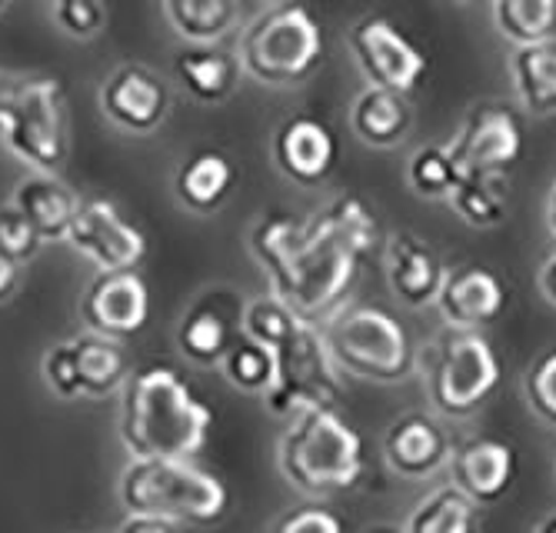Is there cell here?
<instances>
[{
  "label": "cell",
  "mask_w": 556,
  "mask_h": 533,
  "mask_svg": "<svg viewBox=\"0 0 556 533\" xmlns=\"http://www.w3.org/2000/svg\"><path fill=\"white\" fill-rule=\"evenodd\" d=\"M374 244L377 220L370 207L350 193L307 220L264 214L250 227V251L267 274L270 294L300 320L317 327L343 307L361 261Z\"/></svg>",
  "instance_id": "cell-1"
},
{
  "label": "cell",
  "mask_w": 556,
  "mask_h": 533,
  "mask_svg": "<svg viewBox=\"0 0 556 533\" xmlns=\"http://www.w3.org/2000/svg\"><path fill=\"white\" fill-rule=\"evenodd\" d=\"M211 427L214 410L174 367H143L121 386V441L130 460H193Z\"/></svg>",
  "instance_id": "cell-2"
},
{
  "label": "cell",
  "mask_w": 556,
  "mask_h": 533,
  "mask_svg": "<svg viewBox=\"0 0 556 533\" xmlns=\"http://www.w3.org/2000/svg\"><path fill=\"white\" fill-rule=\"evenodd\" d=\"M287 420L277 467L296 494L324 500L357 487L367 467L364 437L337 407H303Z\"/></svg>",
  "instance_id": "cell-3"
},
{
  "label": "cell",
  "mask_w": 556,
  "mask_h": 533,
  "mask_svg": "<svg viewBox=\"0 0 556 533\" xmlns=\"http://www.w3.org/2000/svg\"><path fill=\"white\" fill-rule=\"evenodd\" d=\"M121 504L127 513L207 526L227 513L230 491L220 477L190 460H130L121 473Z\"/></svg>",
  "instance_id": "cell-4"
},
{
  "label": "cell",
  "mask_w": 556,
  "mask_h": 533,
  "mask_svg": "<svg viewBox=\"0 0 556 533\" xmlns=\"http://www.w3.org/2000/svg\"><path fill=\"white\" fill-rule=\"evenodd\" d=\"M324 344L337 370L370 383H400L417 367L410 333L390 310L340 307L324 323Z\"/></svg>",
  "instance_id": "cell-5"
},
{
  "label": "cell",
  "mask_w": 556,
  "mask_h": 533,
  "mask_svg": "<svg viewBox=\"0 0 556 533\" xmlns=\"http://www.w3.org/2000/svg\"><path fill=\"white\" fill-rule=\"evenodd\" d=\"M427 401L443 417L477 414L500 383V357L480 330L446 327L420 354Z\"/></svg>",
  "instance_id": "cell-6"
},
{
  "label": "cell",
  "mask_w": 556,
  "mask_h": 533,
  "mask_svg": "<svg viewBox=\"0 0 556 533\" xmlns=\"http://www.w3.org/2000/svg\"><path fill=\"white\" fill-rule=\"evenodd\" d=\"M237 58L247 77L267 87H290L314 74L324 58V34L307 8L283 4L264 11L240 34Z\"/></svg>",
  "instance_id": "cell-7"
},
{
  "label": "cell",
  "mask_w": 556,
  "mask_h": 533,
  "mask_svg": "<svg viewBox=\"0 0 556 533\" xmlns=\"http://www.w3.org/2000/svg\"><path fill=\"white\" fill-rule=\"evenodd\" d=\"M267 351L274 354V383L264 394V404L274 417H293L303 407L340 404V370L317 323L296 317L293 327L280 333Z\"/></svg>",
  "instance_id": "cell-8"
},
{
  "label": "cell",
  "mask_w": 556,
  "mask_h": 533,
  "mask_svg": "<svg viewBox=\"0 0 556 533\" xmlns=\"http://www.w3.org/2000/svg\"><path fill=\"white\" fill-rule=\"evenodd\" d=\"M0 143L30 170L61 174L71 154V127H67L61 80L54 77L17 80L11 117Z\"/></svg>",
  "instance_id": "cell-9"
},
{
  "label": "cell",
  "mask_w": 556,
  "mask_h": 533,
  "mask_svg": "<svg viewBox=\"0 0 556 533\" xmlns=\"http://www.w3.org/2000/svg\"><path fill=\"white\" fill-rule=\"evenodd\" d=\"M350 54L364 71L367 84L396 93H410L427 74V58L420 47L377 14L361 17L350 27Z\"/></svg>",
  "instance_id": "cell-10"
},
{
  "label": "cell",
  "mask_w": 556,
  "mask_h": 533,
  "mask_svg": "<svg viewBox=\"0 0 556 533\" xmlns=\"http://www.w3.org/2000/svg\"><path fill=\"white\" fill-rule=\"evenodd\" d=\"M446 148L464 174H507L523 154V127L503 104H477Z\"/></svg>",
  "instance_id": "cell-11"
},
{
  "label": "cell",
  "mask_w": 556,
  "mask_h": 533,
  "mask_svg": "<svg viewBox=\"0 0 556 533\" xmlns=\"http://www.w3.org/2000/svg\"><path fill=\"white\" fill-rule=\"evenodd\" d=\"M67 244L87 257L97 270H137L147 257V237L140 227H134L111 201L90 198L80 201Z\"/></svg>",
  "instance_id": "cell-12"
},
{
  "label": "cell",
  "mask_w": 556,
  "mask_h": 533,
  "mask_svg": "<svg viewBox=\"0 0 556 533\" xmlns=\"http://www.w3.org/2000/svg\"><path fill=\"white\" fill-rule=\"evenodd\" d=\"M97 107L124 134H154L167 120L170 87L147 64H121L100 84Z\"/></svg>",
  "instance_id": "cell-13"
},
{
  "label": "cell",
  "mask_w": 556,
  "mask_h": 533,
  "mask_svg": "<svg viewBox=\"0 0 556 533\" xmlns=\"http://www.w3.org/2000/svg\"><path fill=\"white\" fill-rule=\"evenodd\" d=\"M80 320L87 330L127 341L150 320V290L137 270H97L80 294Z\"/></svg>",
  "instance_id": "cell-14"
},
{
  "label": "cell",
  "mask_w": 556,
  "mask_h": 533,
  "mask_svg": "<svg viewBox=\"0 0 556 533\" xmlns=\"http://www.w3.org/2000/svg\"><path fill=\"white\" fill-rule=\"evenodd\" d=\"M450 483L460 487L480 510L500 504L517 480V454L507 441L473 437L450 454Z\"/></svg>",
  "instance_id": "cell-15"
},
{
  "label": "cell",
  "mask_w": 556,
  "mask_h": 533,
  "mask_svg": "<svg viewBox=\"0 0 556 533\" xmlns=\"http://www.w3.org/2000/svg\"><path fill=\"white\" fill-rule=\"evenodd\" d=\"M383 270H387L390 294L410 310H424V307L437 304V294L446 277L440 254L410 230L390 233Z\"/></svg>",
  "instance_id": "cell-16"
},
{
  "label": "cell",
  "mask_w": 556,
  "mask_h": 533,
  "mask_svg": "<svg viewBox=\"0 0 556 533\" xmlns=\"http://www.w3.org/2000/svg\"><path fill=\"white\" fill-rule=\"evenodd\" d=\"M453 444L437 417L403 414L390 423L383 437V460L403 480H430L450 464Z\"/></svg>",
  "instance_id": "cell-17"
},
{
  "label": "cell",
  "mask_w": 556,
  "mask_h": 533,
  "mask_svg": "<svg viewBox=\"0 0 556 533\" xmlns=\"http://www.w3.org/2000/svg\"><path fill=\"white\" fill-rule=\"evenodd\" d=\"M433 307L440 310L446 327L483 330L503 314V307H507V290H503V280L486 267H477V264L453 267L443 277V287Z\"/></svg>",
  "instance_id": "cell-18"
},
{
  "label": "cell",
  "mask_w": 556,
  "mask_h": 533,
  "mask_svg": "<svg viewBox=\"0 0 556 533\" xmlns=\"http://www.w3.org/2000/svg\"><path fill=\"white\" fill-rule=\"evenodd\" d=\"M274 161L300 187H317L337 164V140L317 117H290L274 134Z\"/></svg>",
  "instance_id": "cell-19"
},
{
  "label": "cell",
  "mask_w": 556,
  "mask_h": 533,
  "mask_svg": "<svg viewBox=\"0 0 556 533\" xmlns=\"http://www.w3.org/2000/svg\"><path fill=\"white\" fill-rule=\"evenodd\" d=\"M174 74L197 104H227L240 87L243 67L224 43H187L174 58Z\"/></svg>",
  "instance_id": "cell-20"
},
{
  "label": "cell",
  "mask_w": 556,
  "mask_h": 533,
  "mask_svg": "<svg viewBox=\"0 0 556 533\" xmlns=\"http://www.w3.org/2000/svg\"><path fill=\"white\" fill-rule=\"evenodd\" d=\"M414 111L407 104V93H396L387 87L367 84L350 104V130L357 134L374 151H396L410 137Z\"/></svg>",
  "instance_id": "cell-21"
},
{
  "label": "cell",
  "mask_w": 556,
  "mask_h": 533,
  "mask_svg": "<svg viewBox=\"0 0 556 533\" xmlns=\"http://www.w3.org/2000/svg\"><path fill=\"white\" fill-rule=\"evenodd\" d=\"M67 351H71L80 401H108L121 394V386L130 377V360L121 341H111V337L87 330V333L71 337Z\"/></svg>",
  "instance_id": "cell-22"
},
{
  "label": "cell",
  "mask_w": 556,
  "mask_h": 533,
  "mask_svg": "<svg viewBox=\"0 0 556 533\" xmlns=\"http://www.w3.org/2000/svg\"><path fill=\"white\" fill-rule=\"evenodd\" d=\"M11 204L34 224L43 244L47 240H67L71 220L80 207L74 190L58 174H40V170H34L14 187Z\"/></svg>",
  "instance_id": "cell-23"
},
{
  "label": "cell",
  "mask_w": 556,
  "mask_h": 533,
  "mask_svg": "<svg viewBox=\"0 0 556 533\" xmlns=\"http://www.w3.org/2000/svg\"><path fill=\"white\" fill-rule=\"evenodd\" d=\"M233 164L227 154L220 151H193L190 157L180 161L177 174H174V193L177 201L193 211V214H217L227 198L233 193Z\"/></svg>",
  "instance_id": "cell-24"
},
{
  "label": "cell",
  "mask_w": 556,
  "mask_h": 533,
  "mask_svg": "<svg viewBox=\"0 0 556 533\" xmlns=\"http://www.w3.org/2000/svg\"><path fill=\"white\" fill-rule=\"evenodd\" d=\"M510 84L520 107L533 117L556 114V37L510 47Z\"/></svg>",
  "instance_id": "cell-25"
},
{
  "label": "cell",
  "mask_w": 556,
  "mask_h": 533,
  "mask_svg": "<svg viewBox=\"0 0 556 533\" xmlns=\"http://www.w3.org/2000/svg\"><path fill=\"white\" fill-rule=\"evenodd\" d=\"M464 224L477 230H493L510 217L507 174H464L443 201Z\"/></svg>",
  "instance_id": "cell-26"
},
{
  "label": "cell",
  "mask_w": 556,
  "mask_h": 533,
  "mask_svg": "<svg viewBox=\"0 0 556 533\" xmlns=\"http://www.w3.org/2000/svg\"><path fill=\"white\" fill-rule=\"evenodd\" d=\"M240 333V320L230 323L217 304H197L184 314L177 327V347L197 367H214L224 360Z\"/></svg>",
  "instance_id": "cell-27"
},
{
  "label": "cell",
  "mask_w": 556,
  "mask_h": 533,
  "mask_svg": "<svg viewBox=\"0 0 556 533\" xmlns=\"http://www.w3.org/2000/svg\"><path fill=\"white\" fill-rule=\"evenodd\" d=\"M480 526V507L453 483L430 491L417 500L410 510L403 533H477Z\"/></svg>",
  "instance_id": "cell-28"
},
{
  "label": "cell",
  "mask_w": 556,
  "mask_h": 533,
  "mask_svg": "<svg viewBox=\"0 0 556 533\" xmlns=\"http://www.w3.org/2000/svg\"><path fill=\"white\" fill-rule=\"evenodd\" d=\"M164 17L187 43H220L240 17L237 0H161Z\"/></svg>",
  "instance_id": "cell-29"
},
{
  "label": "cell",
  "mask_w": 556,
  "mask_h": 533,
  "mask_svg": "<svg viewBox=\"0 0 556 533\" xmlns=\"http://www.w3.org/2000/svg\"><path fill=\"white\" fill-rule=\"evenodd\" d=\"M496 34L510 47L556 37V0H490Z\"/></svg>",
  "instance_id": "cell-30"
},
{
  "label": "cell",
  "mask_w": 556,
  "mask_h": 533,
  "mask_svg": "<svg viewBox=\"0 0 556 533\" xmlns=\"http://www.w3.org/2000/svg\"><path fill=\"white\" fill-rule=\"evenodd\" d=\"M217 367H220L224 380L240 394L264 397L274 383V354L243 333H237V341L230 344V351L224 354V360Z\"/></svg>",
  "instance_id": "cell-31"
},
{
  "label": "cell",
  "mask_w": 556,
  "mask_h": 533,
  "mask_svg": "<svg viewBox=\"0 0 556 533\" xmlns=\"http://www.w3.org/2000/svg\"><path fill=\"white\" fill-rule=\"evenodd\" d=\"M460 177L464 170L453 161L446 143H430V148L414 151L407 161V183L424 201H446Z\"/></svg>",
  "instance_id": "cell-32"
},
{
  "label": "cell",
  "mask_w": 556,
  "mask_h": 533,
  "mask_svg": "<svg viewBox=\"0 0 556 533\" xmlns=\"http://www.w3.org/2000/svg\"><path fill=\"white\" fill-rule=\"evenodd\" d=\"M43 248L40 233L34 230V224L11 204L0 207V257H8L17 267H27Z\"/></svg>",
  "instance_id": "cell-33"
},
{
  "label": "cell",
  "mask_w": 556,
  "mask_h": 533,
  "mask_svg": "<svg viewBox=\"0 0 556 533\" xmlns=\"http://www.w3.org/2000/svg\"><path fill=\"white\" fill-rule=\"evenodd\" d=\"M523 394H527L530 410L543 423L556 427V347L530 364V370L523 377Z\"/></svg>",
  "instance_id": "cell-34"
},
{
  "label": "cell",
  "mask_w": 556,
  "mask_h": 533,
  "mask_svg": "<svg viewBox=\"0 0 556 533\" xmlns=\"http://www.w3.org/2000/svg\"><path fill=\"white\" fill-rule=\"evenodd\" d=\"M50 4H54L50 8L54 11V24L77 40H90L108 24V11L100 0H50Z\"/></svg>",
  "instance_id": "cell-35"
},
{
  "label": "cell",
  "mask_w": 556,
  "mask_h": 533,
  "mask_svg": "<svg viewBox=\"0 0 556 533\" xmlns=\"http://www.w3.org/2000/svg\"><path fill=\"white\" fill-rule=\"evenodd\" d=\"M274 533H343V523L327 507H296L277 520Z\"/></svg>",
  "instance_id": "cell-36"
},
{
  "label": "cell",
  "mask_w": 556,
  "mask_h": 533,
  "mask_svg": "<svg viewBox=\"0 0 556 533\" xmlns=\"http://www.w3.org/2000/svg\"><path fill=\"white\" fill-rule=\"evenodd\" d=\"M117 533H180V523L150 517V513H127V520L117 526Z\"/></svg>",
  "instance_id": "cell-37"
},
{
  "label": "cell",
  "mask_w": 556,
  "mask_h": 533,
  "mask_svg": "<svg viewBox=\"0 0 556 533\" xmlns=\"http://www.w3.org/2000/svg\"><path fill=\"white\" fill-rule=\"evenodd\" d=\"M17 283H21V267L11 264L8 257H0V304L14 297Z\"/></svg>",
  "instance_id": "cell-38"
},
{
  "label": "cell",
  "mask_w": 556,
  "mask_h": 533,
  "mask_svg": "<svg viewBox=\"0 0 556 533\" xmlns=\"http://www.w3.org/2000/svg\"><path fill=\"white\" fill-rule=\"evenodd\" d=\"M540 294L556 307V251L540 267Z\"/></svg>",
  "instance_id": "cell-39"
},
{
  "label": "cell",
  "mask_w": 556,
  "mask_h": 533,
  "mask_svg": "<svg viewBox=\"0 0 556 533\" xmlns=\"http://www.w3.org/2000/svg\"><path fill=\"white\" fill-rule=\"evenodd\" d=\"M14 87H17V80H11V77H0V137H4V127H8V117H11Z\"/></svg>",
  "instance_id": "cell-40"
},
{
  "label": "cell",
  "mask_w": 556,
  "mask_h": 533,
  "mask_svg": "<svg viewBox=\"0 0 556 533\" xmlns=\"http://www.w3.org/2000/svg\"><path fill=\"white\" fill-rule=\"evenodd\" d=\"M546 227H549V237H553V244H556V180H553L549 198H546Z\"/></svg>",
  "instance_id": "cell-41"
},
{
  "label": "cell",
  "mask_w": 556,
  "mask_h": 533,
  "mask_svg": "<svg viewBox=\"0 0 556 533\" xmlns=\"http://www.w3.org/2000/svg\"><path fill=\"white\" fill-rule=\"evenodd\" d=\"M533 533H556V513H549L546 520H540V523L533 526Z\"/></svg>",
  "instance_id": "cell-42"
},
{
  "label": "cell",
  "mask_w": 556,
  "mask_h": 533,
  "mask_svg": "<svg viewBox=\"0 0 556 533\" xmlns=\"http://www.w3.org/2000/svg\"><path fill=\"white\" fill-rule=\"evenodd\" d=\"M8 4H11V0H0V14H4V11H8Z\"/></svg>",
  "instance_id": "cell-43"
},
{
  "label": "cell",
  "mask_w": 556,
  "mask_h": 533,
  "mask_svg": "<svg viewBox=\"0 0 556 533\" xmlns=\"http://www.w3.org/2000/svg\"><path fill=\"white\" fill-rule=\"evenodd\" d=\"M457 4H477V0H457Z\"/></svg>",
  "instance_id": "cell-44"
}]
</instances>
